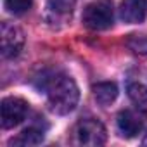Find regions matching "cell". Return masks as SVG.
<instances>
[{
    "label": "cell",
    "mask_w": 147,
    "mask_h": 147,
    "mask_svg": "<svg viewBox=\"0 0 147 147\" xmlns=\"http://www.w3.org/2000/svg\"><path fill=\"white\" fill-rule=\"evenodd\" d=\"M128 49H131L135 54L147 55V36H130L126 40Z\"/></svg>",
    "instance_id": "cell-13"
},
{
    "label": "cell",
    "mask_w": 147,
    "mask_h": 147,
    "mask_svg": "<svg viewBox=\"0 0 147 147\" xmlns=\"http://www.w3.org/2000/svg\"><path fill=\"white\" fill-rule=\"evenodd\" d=\"M42 140H43V131L35 126H30V128L23 130L19 133V137H16L11 144L12 145H36Z\"/></svg>",
    "instance_id": "cell-9"
},
{
    "label": "cell",
    "mask_w": 147,
    "mask_h": 147,
    "mask_svg": "<svg viewBox=\"0 0 147 147\" xmlns=\"http://www.w3.org/2000/svg\"><path fill=\"white\" fill-rule=\"evenodd\" d=\"M47 94L50 109L55 114H69L76 109L80 100V90L75 80L66 75H45L42 78V87Z\"/></svg>",
    "instance_id": "cell-1"
},
{
    "label": "cell",
    "mask_w": 147,
    "mask_h": 147,
    "mask_svg": "<svg viewBox=\"0 0 147 147\" xmlns=\"http://www.w3.org/2000/svg\"><path fill=\"white\" fill-rule=\"evenodd\" d=\"M116 123H118V130L126 138H133L138 133H142V130H144V118H142V114L137 113V111H131V109L121 111L118 114Z\"/></svg>",
    "instance_id": "cell-6"
},
{
    "label": "cell",
    "mask_w": 147,
    "mask_h": 147,
    "mask_svg": "<svg viewBox=\"0 0 147 147\" xmlns=\"http://www.w3.org/2000/svg\"><path fill=\"white\" fill-rule=\"evenodd\" d=\"M75 137H76V142L85 147H99V145H104L107 140L104 125L94 118L78 121L75 128Z\"/></svg>",
    "instance_id": "cell-2"
},
{
    "label": "cell",
    "mask_w": 147,
    "mask_h": 147,
    "mask_svg": "<svg viewBox=\"0 0 147 147\" xmlns=\"http://www.w3.org/2000/svg\"><path fill=\"white\" fill-rule=\"evenodd\" d=\"M144 144H145V145H147V137H145V140H144Z\"/></svg>",
    "instance_id": "cell-14"
},
{
    "label": "cell",
    "mask_w": 147,
    "mask_h": 147,
    "mask_svg": "<svg viewBox=\"0 0 147 147\" xmlns=\"http://www.w3.org/2000/svg\"><path fill=\"white\" fill-rule=\"evenodd\" d=\"M128 95L131 99V102L140 107V109H147V88L140 83H130L128 85Z\"/></svg>",
    "instance_id": "cell-10"
},
{
    "label": "cell",
    "mask_w": 147,
    "mask_h": 147,
    "mask_svg": "<svg viewBox=\"0 0 147 147\" xmlns=\"http://www.w3.org/2000/svg\"><path fill=\"white\" fill-rule=\"evenodd\" d=\"M0 40H2V57L14 59L21 54L24 47V33L21 28L11 23H2L0 28Z\"/></svg>",
    "instance_id": "cell-5"
},
{
    "label": "cell",
    "mask_w": 147,
    "mask_h": 147,
    "mask_svg": "<svg viewBox=\"0 0 147 147\" xmlns=\"http://www.w3.org/2000/svg\"><path fill=\"white\" fill-rule=\"evenodd\" d=\"M92 92H94L95 100L100 106H109L118 97V87L113 82H100V83H97V85L92 87Z\"/></svg>",
    "instance_id": "cell-8"
},
{
    "label": "cell",
    "mask_w": 147,
    "mask_h": 147,
    "mask_svg": "<svg viewBox=\"0 0 147 147\" xmlns=\"http://www.w3.org/2000/svg\"><path fill=\"white\" fill-rule=\"evenodd\" d=\"M33 5V0H5V9L14 16L26 14Z\"/></svg>",
    "instance_id": "cell-12"
},
{
    "label": "cell",
    "mask_w": 147,
    "mask_h": 147,
    "mask_svg": "<svg viewBox=\"0 0 147 147\" xmlns=\"http://www.w3.org/2000/svg\"><path fill=\"white\" fill-rule=\"evenodd\" d=\"M30 104L21 97H4L0 102V123L2 128L18 126L28 114Z\"/></svg>",
    "instance_id": "cell-3"
},
{
    "label": "cell",
    "mask_w": 147,
    "mask_h": 147,
    "mask_svg": "<svg viewBox=\"0 0 147 147\" xmlns=\"http://www.w3.org/2000/svg\"><path fill=\"white\" fill-rule=\"evenodd\" d=\"M113 19H114L113 7L106 2H94V4L87 5L83 11V16H82L83 24L94 31L107 30L113 24Z\"/></svg>",
    "instance_id": "cell-4"
},
{
    "label": "cell",
    "mask_w": 147,
    "mask_h": 147,
    "mask_svg": "<svg viewBox=\"0 0 147 147\" xmlns=\"http://www.w3.org/2000/svg\"><path fill=\"white\" fill-rule=\"evenodd\" d=\"M147 16V0H123L119 5V18L128 24H138Z\"/></svg>",
    "instance_id": "cell-7"
},
{
    "label": "cell",
    "mask_w": 147,
    "mask_h": 147,
    "mask_svg": "<svg viewBox=\"0 0 147 147\" xmlns=\"http://www.w3.org/2000/svg\"><path fill=\"white\" fill-rule=\"evenodd\" d=\"M75 0H49V9L57 16H69L75 9Z\"/></svg>",
    "instance_id": "cell-11"
}]
</instances>
